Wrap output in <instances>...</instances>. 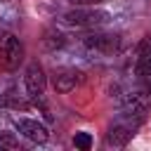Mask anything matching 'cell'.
<instances>
[{
	"mask_svg": "<svg viewBox=\"0 0 151 151\" xmlns=\"http://www.w3.org/2000/svg\"><path fill=\"white\" fill-rule=\"evenodd\" d=\"M42 45H45V50H57V47L64 45V35L59 31H47L45 38H42Z\"/></svg>",
	"mask_w": 151,
	"mask_h": 151,
	"instance_id": "obj_8",
	"label": "cell"
},
{
	"mask_svg": "<svg viewBox=\"0 0 151 151\" xmlns=\"http://www.w3.org/2000/svg\"><path fill=\"white\" fill-rule=\"evenodd\" d=\"M0 146L2 149H19V139L9 132H0Z\"/></svg>",
	"mask_w": 151,
	"mask_h": 151,
	"instance_id": "obj_10",
	"label": "cell"
},
{
	"mask_svg": "<svg viewBox=\"0 0 151 151\" xmlns=\"http://www.w3.org/2000/svg\"><path fill=\"white\" fill-rule=\"evenodd\" d=\"M83 42H85V47H90L94 52L111 54L118 47V35H113V33H87L83 38Z\"/></svg>",
	"mask_w": 151,
	"mask_h": 151,
	"instance_id": "obj_6",
	"label": "cell"
},
{
	"mask_svg": "<svg viewBox=\"0 0 151 151\" xmlns=\"http://www.w3.org/2000/svg\"><path fill=\"white\" fill-rule=\"evenodd\" d=\"M17 130H19L26 139H31V142H35V144H45L47 137H50L47 127H45L42 123H38V120H31V118H19V120H17Z\"/></svg>",
	"mask_w": 151,
	"mask_h": 151,
	"instance_id": "obj_7",
	"label": "cell"
},
{
	"mask_svg": "<svg viewBox=\"0 0 151 151\" xmlns=\"http://www.w3.org/2000/svg\"><path fill=\"white\" fill-rule=\"evenodd\" d=\"M71 5H78V7H90V5H99L101 0H68Z\"/></svg>",
	"mask_w": 151,
	"mask_h": 151,
	"instance_id": "obj_12",
	"label": "cell"
},
{
	"mask_svg": "<svg viewBox=\"0 0 151 151\" xmlns=\"http://www.w3.org/2000/svg\"><path fill=\"white\" fill-rule=\"evenodd\" d=\"M24 85H26V92L28 97L38 104L42 101V94H45V85H47V76L42 71V66L38 61H31L26 66V76H24Z\"/></svg>",
	"mask_w": 151,
	"mask_h": 151,
	"instance_id": "obj_3",
	"label": "cell"
},
{
	"mask_svg": "<svg viewBox=\"0 0 151 151\" xmlns=\"http://www.w3.org/2000/svg\"><path fill=\"white\" fill-rule=\"evenodd\" d=\"M144 54H151V35L142 38V42L137 45V57H144Z\"/></svg>",
	"mask_w": 151,
	"mask_h": 151,
	"instance_id": "obj_11",
	"label": "cell"
},
{
	"mask_svg": "<svg viewBox=\"0 0 151 151\" xmlns=\"http://www.w3.org/2000/svg\"><path fill=\"white\" fill-rule=\"evenodd\" d=\"M73 144H76V149H80V151H87V149L92 146V137H90L87 132H76V137H73Z\"/></svg>",
	"mask_w": 151,
	"mask_h": 151,
	"instance_id": "obj_9",
	"label": "cell"
},
{
	"mask_svg": "<svg viewBox=\"0 0 151 151\" xmlns=\"http://www.w3.org/2000/svg\"><path fill=\"white\" fill-rule=\"evenodd\" d=\"M80 80H83V73L78 68H59L52 76V85H54V90L59 94H66V92L76 90L80 85Z\"/></svg>",
	"mask_w": 151,
	"mask_h": 151,
	"instance_id": "obj_5",
	"label": "cell"
},
{
	"mask_svg": "<svg viewBox=\"0 0 151 151\" xmlns=\"http://www.w3.org/2000/svg\"><path fill=\"white\" fill-rule=\"evenodd\" d=\"M61 19H64L68 26L97 28V26L106 24V21L111 19V14L104 12V9H94V5H90V7H76V9H68V12H64Z\"/></svg>",
	"mask_w": 151,
	"mask_h": 151,
	"instance_id": "obj_1",
	"label": "cell"
},
{
	"mask_svg": "<svg viewBox=\"0 0 151 151\" xmlns=\"http://www.w3.org/2000/svg\"><path fill=\"white\" fill-rule=\"evenodd\" d=\"M0 57L7 68H17L24 59V45L12 33H0Z\"/></svg>",
	"mask_w": 151,
	"mask_h": 151,
	"instance_id": "obj_4",
	"label": "cell"
},
{
	"mask_svg": "<svg viewBox=\"0 0 151 151\" xmlns=\"http://www.w3.org/2000/svg\"><path fill=\"white\" fill-rule=\"evenodd\" d=\"M142 123V118H134V116H127L123 113L111 127H109V134H106V144L109 146H125L132 134H134V127Z\"/></svg>",
	"mask_w": 151,
	"mask_h": 151,
	"instance_id": "obj_2",
	"label": "cell"
}]
</instances>
